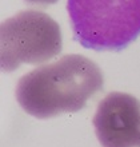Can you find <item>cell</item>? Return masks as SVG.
I'll use <instances>...</instances> for the list:
<instances>
[{"label":"cell","instance_id":"cell-1","mask_svg":"<svg viewBox=\"0 0 140 147\" xmlns=\"http://www.w3.org/2000/svg\"><path fill=\"white\" fill-rule=\"evenodd\" d=\"M103 72L91 59L64 55L56 62L25 74L16 86L20 107L38 119H48L84 109L103 88Z\"/></svg>","mask_w":140,"mask_h":147},{"label":"cell","instance_id":"cell-2","mask_svg":"<svg viewBox=\"0 0 140 147\" xmlns=\"http://www.w3.org/2000/svg\"><path fill=\"white\" fill-rule=\"evenodd\" d=\"M76 42L95 51H121L140 35V0H67Z\"/></svg>","mask_w":140,"mask_h":147},{"label":"cell","instance_id":"cell-3","mask_svg":"<svg viewBox=\"0 0 140 147\" xmlns=\"http://www.w3.org/2000/svg\"><path fill=\"white\" fill-rule=\"evenodd\" d=\"M62 47L58 22L44 12L21 11L0 26V56L4 72L17 70L23 63H44L58 56Z\"/></svg>","mask_w":140,"mask_h":147},{"label":"cell","instance_id":"cell-4","mask_svg":"<svg viewBox=\"0 0 140 147\" xmlns=\"http://www.w3.org/2000/svg\"><path fill=\"white\" fill-rule=\"evenodd\" d=\"M92 124L101 147H140V100L131 94H108Z\"/></svg>","mask_w":140,"mask_h":147},{"label":"cell","instance_id":"cell-5","mask_svg":"<svg viewBox=\"0 0 140 147\" xmlns=\"http://www.w3.org/2000/svg\"><path fill=\"white\" fill-rule=\"evenodd\" d=\"M27 4L31 5H38V7H48L51 4H55L58 0H24Z\"/></svg>","mask_w":140,"mask_h":147}]
</instances>
